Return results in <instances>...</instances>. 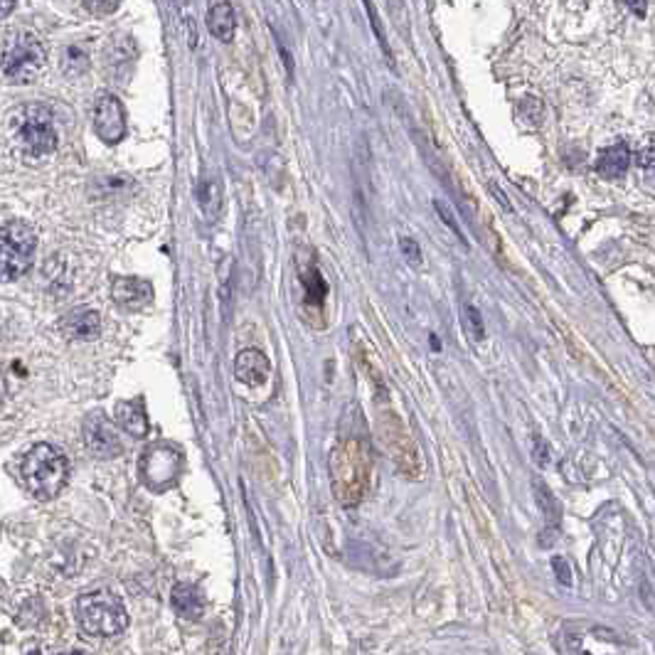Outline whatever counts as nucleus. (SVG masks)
<instances>
[{"label":"nucleus","mask_w":655,"mask_h":655,"mask_svg":"<svg viewBox=\"0 0 655 655\" xmlns=\"http://www.w3.org/2000/svg\"><path fill=\"white\" fill-rule=\"evenodd\" d=\"M77 621L89 636H118L128 626L126 606L111 592H89L77 602Z\"/></svg>","instance_id":"20e7f679"},{"label":"nucleus","mask_w":655,"mask_h":655,"mask_svg":"<svg viewBox=\"0 0 655 655\" xmlns=\"http://www.w3.org/2000/svg\"><path fill=\"white\" fill-rule=\"evenodd\" d=\"M173 606L185 619H200L202 611H205V602H202V596H200V592L192 584H178L173 589Z\"/></svg>","instance_id":"a211bd4d"},{"label":"nucleus","mask_w":655,"mask_h":655,"mask_svg":"<svg viewBox=\"0 0 655 655\" xmlns=\"http://www.w3.org/2000/svg\"><path fill=\"white\" fill-rule=\"evenodd\" d=\"M3 134L10 148L25 158H42L57 148L52 111L42 104H23L5 114Z\"/></svg>","instance_id":"f257e3e1"},{"label":"nucleus","mask_w":655,"mask_h":655,"mask_svg":"<svg viewBox=\"0 0 655 655\" xmlns=\"http://www.w3.org/2000/svg\"><path fill=\"white\" fill-rule=\"evenodd\" d=\"M84 441L87 449L99 458H114L121 454V441L114 429V424L108 422L101 412H94L84 422Z\"/></svg>","instance_id":"1a4fd4ad"},{"label":"nucleus","mask_w":655,"mask_h":655,"mask_svg":"<svg viewBox=\"0 0 655 655\" xmlns=\"http://www.w3.org/2000/svg\"><path fill=\"white\" fill-rule=\"evenodd\" d=\"M20 473H23V483L30 493L40 501H50L67 483L70 466H67L62 451L54 449L50 444H37L35 449H30V454L23 458Z\"/></svg>","instance_id":"7ed1b4c3"},{"label":"nucleus","mask_w":655,"mask_h":655,"mask_svg":"<svg viewBox=\"0 0 655 655\" xmlns=\"http://www.w3.org/2000/svg\"><path fill=\"white\" fill-rule=\"evenodd\" d=\"M62 331L72 341H94L101 331V318L97 311L77 308L62 318Z\"/></svg>","instance_id":"ddd939ff"},{"label":"nucleus","mask_w":655,"mask_h":655,"mask_svg":"<svg viewBox=\"0 0 655 655\" xmlns=\"http://www.w3.org/2000/svg\"><path fill=\"white\" fill-rule=\"evenodd\" d=\"M379 429H382L387 449H389L392 458L397 461V466L402 468L407 476H419V468H422L419 451H416V444L409 436V431L404 429V424L397 416H387L385 422L379 424Z\"/></svg>","instance_id":"0eeeda50"},{"label":"nucleus","mask_w":655,"mask_h":655,"mask_svg":"<svg viewBox=\"0 0 655 655\" xmlns=\"http://www.w3.org/2000/svg\"><path fill=\"white\" fill-rule=\"evenodd\" d=\"M117 422L121 429L136 436V439H141L148 434V416H145V409H144V402H118L117 404Z\"/></svg>","instance_id":"2eb2a0df"},{"label":"nucleus","mask_w":655,"mask_h":655,"mask_svg":"<svg viewBox=\"0 0 655 655\" xmlns=\"http://www.w3.org/2000/svg\"><path fill=\"white\" fill-rule=\"evenodd\" d=\"M399 249H402L404 259L409 261L412 267H422V247L414 242L412 237H404V239H399Z\"/></svg>","instance_id":"4be33fe9"},{"label":"nucleus","mask_w":655,"mask_h":655,"mask_svg":"<svg viewBox=\"0 0 655 655\" xmlns=\"http://www.w3.org/2000/svg\"><path fill=\"white\" fill-rule=\"evenodd\" d=\"M198 202H200V210H202V215H205L210 222H217V220H220V215H222V205H225L220 180L210 178V180H202V182H200Z\"/></svg>","instance_id":"f3484780"},{"label":"nucleus","mask_w":655,"mask_h":655,"mask_svg":"<svg viewBox=\"0 0 655 655\" xmlns=\"http://www.w3.org/2000/svg\"><path fill=\"white\" fill-rule=\"evenodd\" d=\"M362 5H365V10H368V18H370V25H372V30H375V37H378V42L379 47H382V52H385V60L392 67H395V57H392V50H389V45H387V37H385V30L379 27V18H378V10H375V5H372V0H362Z\"/></svg>","instance_id":"aec40b11"},{"label":"nucleus","mask_w":655,"mask_h":655,"mask_svg":"<svg viewBox=\"0 0 655 655\" xmlns=\"http://www.w3.org/2000/svg\"><path fill=\"white\" fill-rule=\"evenodd\" d=\"M3 392H5V387H3V375H0V399H3Z\"/></svg>","instance_id":"c756f323"},{"label":"nucleus","mask_w":655,"mask_h":655,"mask_svg":"<svg viewBox=\"0 0 655 655\" xmlns=\"http://www.w3.org/2000/svg\"><path fill=\"white\" fill-rule=\"evenodd\" d=\"M491 190H493V192H495V200H498V202H503L505 210H510V202H508V198H505V195H503V190H498V188H495V185H491Z\"/></svg>","instance_id":"c85d7f7f"},{"label":"nucleus","mask_w":655,"mask_h":655,"mask_svg":"<svg viewBox=\"0 0 655 655\" xmlns=\"http://www.w3.org/2000/svg\"><path fill=\"white\" fill-rule=\"evenodd\" d=\"M15 3H18V0H0V18L10 15V13H13V8H15Z\"/></svg>","instance_id":"cd10ccee"},{"label":"nucleus","mask_w":655,"mask_h":655,"mask_svg":"<svg viewBox=\"0 0 655 655\" xmlns=\"http://www.w3.org/2000/svg\"><path fill=\"white\" fill-rule=\"evenodd\" d=\"M207 30L222 40V42H229L234 37V30H237V18H234V8L222 0V3H215L210 13H207Z\"/></svg>","instance_id":"dca6fc26"},{"label":"nucleus","mask_w":655,"mask_h":655,"mask_svg":"<svg viewBox=\"0 0 655 655\" xmlns=\"http://www.w3.org/2000/svg\"><path fill=\"white\" fill-rule=\"evenodd\" d=\"M631 168V151L626 144H613L609 148H602L594 163V171L602 178H619Z\"/></svg>","instance_id":"4468645a"},{"label":"nucleus","mask_w":655,"mask_h":655,"mask_svg":"<svg viewBox=\"0 0 655 655\" xmlns=\"http://www.w3.org/2000/svg\"><path fill=\"white\" fill-rule=\"evenodd\" d=\"M62 655H84V653H62Z\"/></svg>","instance_id":"7c9ffc66"},{"label":"nucleus","mask_w":655,"mask_h":655,"mask_svg":"<svg viewBox=\"0 0 655 655\" xmlns=\"http://www.w3.org/2000/svg\"><path fill=\"white\" fill-rule=\"evenodd\" d=\"M94 131L101 141L108 145H117L126 136V111L124 104L114 94H99L94 101Z\"/></svg>","instance_id":"6e6552de"},{"label":"nucleus","mask_w":655,"mask_h":655,"mask_svg":"<svg viewBox=\"0 0 655 655\" xmlns=\"http://www.w3.org/2000/svg\"><path fill=\"white\" fill-rule=\"evenodd\" d=\"M466 318H468V328H471V335H473L476 341H481V338H483V321H481V313H478L473 305H468Z\"/></svg>","instance_id":"b1692460"},{"label":"nucleus","mask_w":655,"mask_h":655,"mask_svg":"<svg viewBox=\"0 0 655 655\" xmlns=\"http://www.w3.org/2000/svg\"><path fill=\"white\" fill-rule=\"evenodd\" d=\"M81 5L89 13H94V15H111V13L118 10L121 0H81Z\"/></svg>","instance_id":"412c9836"},{"label":"nucleus","mask_w":655,"mask_h":655,"mask_svg":"<svg viewBox=\"0 0 655 655\" xmlns=\"http://www.w3.org/2000/svg\"><path fill=\"white\" fill-rule=\"evenodd\" d=\"M434 207H436V212H439L441 220H444V222L449 225L451 232L456 234L458 239H463V237H461V229H458V225H456V220H454V215H451V212H449V207L444 205L441 200H434Z\"/></svg>","instance_id":"393cba45"},{"label":"nucleus","mask_w":655,"mask_h":655,"mask_svg":"<svg viewBox=\"0 0 655 655\" xmlns=\"http://www.w3.org/2000/svg\"><path fill=\"white\" fill-rule=\"evenodd\" d=\"M47 54L33 33H15L0 52V74L13 84H30L45 72Z\"/></svg>","instance_id":"39448f33"},{"label":"nucleus","mask_w":655,"mask_h":655,"mask_svg":"<svg viewBox=\"0 0 655 655\" xmlns=\"http://www.w3.org/2000/svg\"><path fill=\"white\" fill-rule=\"evenodd\" d=\"M653 161H655V145H653V138H650L646 145V151L641 153V158H638V165H641V168H646V171H650V168H653Z\"/></svg>","instance_id":"a878e982"},{"label":"nucleus","mask_w":655,"mask_h":655,"mask_svg":"<svg viewBox=\"0 0 655 655\" xmlns=\"http://www.w3.org/2000/svg\"><path fill=\"white\" fill-rule=\"evenodd\" d=\"M35 247V229L27 222L13 220L0 225V284L15 281L33 267Z\"/></svg>","instance_id":"423d86ee"},{"label":"nucleus","mask_w":655,"mask_h":655,"mask_svg":"<svg viewBox=\"0 0 655 655\" xmlns=\"http://www.w3.org/2000/svg\"><path fill=\"white\" fill-rule=\"evenodd\" d=\"M234 375L244 385H264L269 378V358L261 351H254V348L242 351L234 360Z\"/></svg>","instance_id":"f8f14e48"},{"label":"nucleus","mask_w":655,"mask_h":655,"mask_svg":"<svg viewBox=\"0 0 655 655\" xmlns=\"http://www.w3.org/2000/svg\"><path fill=\"white\" fill-rule=\"evenodd\" d=\"M623 3L629 5V10L633 13V15H638V18H646L648 0H623Z\"/></svg>","instance_id":"bb28decb"},{"label":"nucleus","mask_w":655,"mask_h":655,"mask_svg":"<svg viewBox=\"0 0 655 655\" xmlns=\"http://www.w3.org/2000/svg\"><path fill=\"white\" fill-rule=\"evenodd\" d=\"M372 458L365 441L345 439L331 454V488L341 505H358L368 495Z\"/></svg>","instance_id":"f03ea898"},{"label":"nucleus","mask_w":655,"mask_h":655,"mask_svg":"<svg viewBox=\"0 0 655 655\" xmlns=\"http://www.w3.org/2000/svg\"><path fill=\"white\" fill-rule=\"evenodd\" d=\"M70 64H77L74 70H77V72H84V70L89 67V60H87V54L80 52L77 47H70V50H67V57H64V70H67Z\"/></svg>","instance_id":"5701e85b"},{"label":"nucleus","mask_w":655,"mask_h":655,"mask_svg":"<svg viewBox=\"0 0 655 655\" xmlns=\"http://www.w3.org/2000/svg\"><path fill=\"white\" fill-rule=\"evenodd\" d=\"M175 3H178V5H182V0H175Z\"/></svg>","instance_id":"2f4dec72"},{"label":"nucleus","mask_w":655,"mask_h":655,"mask_svg":"<svg viewBox=\"0 0 655 655\" xmlns=\"http://www.w3.org/2000/svg\"><path fill=\"white\" fill-rule=\"evenodd\" d=\"M111 296L121 308L126 311H141L153 301V286L144 278L136 276H118L114 278Z\"/></svg>","instance_id":"9b49d317"},{"label":"nucleus","mask_w":655,"mask_h":655,"mask_svg":"<svg viewBox=\"0 0 655 655\" xmlns=\"http://www.w3.org/2000/svg\"><path fill=\"white\" fill-rule=\"evenodd\" d=\"M301 284L305 286V298L308 304H323L325 294H328V284H325L323 274L318 271V264L311 257L308 264L301 267Z\"/></svg>","instance_id":"6ab92c4d"},{"label":"nucleus","mask_w":655,"mask_h":655,"mask_svg":"<svg viewBox=\"0 0 655 655\" xmlns=\"http://www.w3.org/2000/svg\"><path fill=\"white\" fill-rule=\"evenodd\" d=\"M180 473V454L171 446H153L144 456V481L153 488L173 483Z\"/></svg>","instance_id":"9d476101"}]
</instances>
